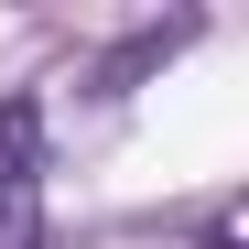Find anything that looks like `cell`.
Wrapping results in <instances>:
<instances>
[{
    "instance_id": "1",
    "label": "cell",
    "mask_w": 249,
    "mask_h": 249,
    "mask_svg": "<svg viewBox=\"0 0 249 249\" xmlns=\"http://www.w3.org/2000/svg\"><path fill=\"white\" fill-rule=\"evenodd\" d=\"M0 249H44V108H0Z\"/></svg>"
}]
</instances>
